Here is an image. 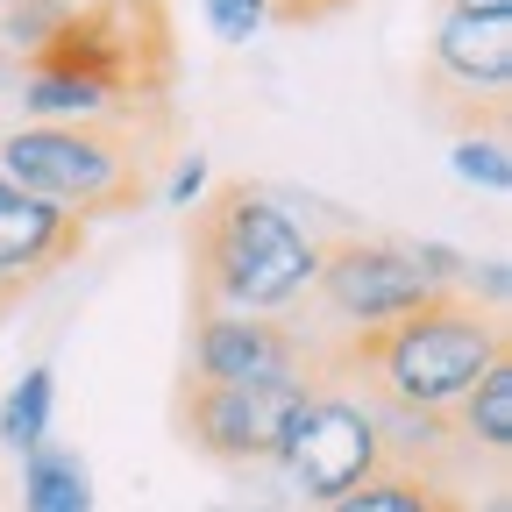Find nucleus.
<instances>
[{"instance_id": "f257e3e1", "label": "nucleus", "mask_w": 512, "mask_h": 512, "mask_svg": "<svg viewBox=\"0 0 512 512\" xmlns=\"http://www.w3.org/2000/svg\"><path fill=\"white\" fill-rule=\"evenodd\" d=\"M320 278V242L292 207H278L271 192L221 185L214 200H200L192 221V292L200 313H292Z\"/></svg>"}, {"instance_id": "f03ea898", "label": "nucleus", "mask_w": 512, "mask_h": 512, "mask_svg": "<svg viewBox=\"0 0 512 512\" xmlns=\"http://www.w3.org/2000/svg\"><path fill=\"white\" fill-rule=\"evenodd\" d=\"M498 356H512L505 320L456 299V292L342 342V370H363L377 399H399V406H420V413H456V399Z\"/></svg>"}, {"instance_id": "7ed1b4c3", "label": "nucleus", "mask_w": 512, "mask_h": 512, "mask_svg": "<svg viewBox=\"0 0 512 512\" xmlns=\"http://www.w3.org/2000/svg\"><path fill=\"white\" fill-rule=\"evenodd\" d=\"M0 178L64 214H121L143 200V143L128 128H43L22 121L0 136Z\"/></svg>"}, {"instance_id": "20e7f679", "label": "nucleus", "mask_w": 512, "mask_h": 512, "mask_svg": "<svg viewBox=\"0 0 512 512\" xmlns=\"http://www.w3.org/2000/svg\"><path fill=\"white\" fill-rule=\"evenodd\" d=\"M306 399H313V370L285 363L249 384H185L178 420H185V441L207 448L214 463H278V441Z\"/></svg>"}, {"instance_id": "39448f33", "label": "nucleus", "mask_w": 512, "mask_h": 512, "mask_svg": "<svg viewBox=\"0 0 512 512\" xmlns=\"http://www.w3.org/2000/svg\"><path fill=\"white\" fill-rule=\"evenodd\" d=\"M278 470L285 484L320 512V505H335L342 491H356L363 477L384 470V448H377V420H370V399L356 392H320L313 384V399L292 413L285 441H278Z\"/></svg>"}, {"instance_id": "423d86ee", "label": "nucleus", "mask_w": 512, "mask_h": 512, "mask_svg": "<svg viewBox=\"0 0 512 512\" xmlns=\"http://www.w3.org/2000/svg\"><path fill=\"white\" fill-rule=\"evenodd\" d=\"M320 313L349 335H370L399 313H420L427 299H441L406 242H377V235H342V242H320V278H313Z\"/></svg>"}, {"instance_id": "0eeeda50", "label": "nucleus", "mask_w": 512, "mask_h": 512, "mask_svg": "<svg viewBox=\"0 0 512 512\" xmlns=\"http://www.w3.org/2000/svg\"><path fill=\"white\" fill-rule=\"evenodd\" d=\"M285 363H306V342L271 313H221L207 306L192 328V384H249Z\"/></svg>"}, {"instance_id": "6e6552de", "label": "nucleus", "mask_w": 512, "mask_h": 512, "mask_svg": "<svg viewBox=\"0 0 512 512\" xmlns=\"http://www.w3.org/2000/svg\"><path fill=\"white\" fill-rule=\"evenodd\" d=\"M86 242V221L64 214L50 200H36V192H0V306H8L15 292L43 285L64 256H79Z\"/></svg>"}, {"instance_id": "1a4fd4ad", "label": "nucleus", "mask_w": 512, "mask_h": 512, "mask_svg": "<svg viewBox=\"0 0 512 512\" xmlns=\"http://www.w3.org/2000/svg\"><path fill=\"white\" fill-rule=\"evenodd\" d=\"M434 79L498 107L505 86H512V15L448 8L441 29H434Z\"/></svg>"}, {"instance_id": "9d476101", "label": "nucleus", "mask_w": 512, "mask_h": 512, "mask_svg": "<svg viewBox=\"0 0 512 512\" xmlns=\"http://www.w3.org/2000/svg\"><path fill=\"white\" fill-rule=\"evenodd\" d=\"M22 512H93V470L79 448L43 441L22 456Z\"/></svg>"}, {"instance_id": "9b49d317", "label": "nucleus", "mask_w": 512, "mask_h": 512, "mask_svg": "<svg viewBox=\"0 0 512 512\" xmlns=\"http://www.w3.org/2000/svg\"><path fill=\"white\" fill-rule=\"evenodd\" d=\"M370 399V420H377V448H384V470H427L441 448H448V413H420V406H399V399Z\"/></svg>"}, {"instance_id": "f8f14e48", "label": "nucleus", "mask_w": 512, "mask_h": 512, "mask_svg": "<svg viewBox=\"0 0 512 512\" xmlns=\"http://www.w3.org/2000/svg\"><path fill=\"white\" fill-rule=\"evenodd\" d=\"M50 420H57V370L29 363L8 392H0V448H8V456H29V448L50 441Z\"/></svg>"}, {"instance_id": "ddd939ff", "label": "nucleus", "mask_w": 512, "mask_h": 512, "mask_svg": "<svg viewBox=\"0 0 512 512\" xmlns=\"http://www.w3.org/2000/svg\"><path fill=\"white\" fill-rule=\"evenodd\" d=\"M320 512H463V498L441 491L427 470H377V477H363L356 491H342Z\"/></svg>"}, {"instance_id": "4468645a", "label": "nucleus", "mask_w": 512, "mask_h": 512, "mask_svg": "<svg viewBox=\"0 0 512 512\" xmlns=\"http://www.w3.org/2000/svg\"><path fill=\"white\" fill-rule=\"evenodd\" d=\"M448 420H456L463 441L505 456V448H512V356H498V363L470 384V392L456 399V413H448Z\"/></svg>"}, {"instance_id": "2eb2a0df", "label": "nucleus", "mask_w": 512, "mask_h": 512, "mask_svg": "<svg viewBox=\"0 0 512 512\" xmlns=\"http://www.w3.org/2000/svg\"><path fill=\"white\" fill-rule=\"evenodd\" d=\"M72 15H79V0H15V8H0V57H15V64L43 57L72 29Z\"/></svg>"}, {"instance_id": "dca6fc26", "label": "nucleus", "mask_w": 512, "mask_h": 512, "mask_svg": "<svg viewBox=\"0 0 512 512\" xmlns=\"http://www.w3.org/2000/svg\"><path fill=\"white\" fill-rule=\"evenodd\" d=\"M448 171L477 192H512V150H505V128H463L456 150H448Z\"/></svg>"}, {"instance_id": "f3484780", "label": "nucleus", "mask_w": 512, "mask_h": 512, "mask_svg": "<svg viewBox=\"0 0 512 512\" xmlns=\"http://www.w3.org/2000/svg\"><path fill=\"white\" fill-rule=\"evenodd\" d=\"M200 15L221 43H256L278 15H271V0H200Z\"/></svg>"}, {"instance_id": "a211bd4d", "label": "nucleus", "mask_w": 512, "mask_h": 512, "mask_svg": "<svg viewBox=\"0 0 512 512\" xmlns=\"http://www.w3.org/2000/svg\"><path fill=\"white\" fill-rule=\"evenodd\" d=\"M456 299H470V306H484V313H505V299H512V264H505V256H463Z\"/></svg>"}, {"instance_id": "6ab92c4d", "label": "nucleus", "mask_w": 512, "mask_h": 512, "mask_svg": "<svg viewBox=\"0 0 512 512\" xmlns=\"http://www.w3.org/2000/svg\"><path fill=\"white\" fill-rule=\"evenodd\" d=\"M207 185H214L207 157H200V150H185V157L171 164V178H164V207H185V214H192V207L207 200Z\"/></svg>"}, {"instance_id": "aec40b11", "label": "nucleus", "mask_w": 512, "mask_h": 512, "mask_svg": "<svg viewBox=\"0 0 512 512\" xmlns=\"http://www.w3.org/2000/svg\"><path fill=\"white\" fill-rule=\"evenodd\" d=\"M406 249H413L420 278H427V285H434L441 299L456 292V278H463V249H456V242H434V235H427V242H406Z\"/></svg>"}, {"instance_id": "412c9836", "label": "nucleus", "mask_w": 512, "mask_h": 512, "mask_svg": "<svg viewBox=\"0 0 512 512\" xmlns=\"http://www.w3.org/2000/svg\"><path fill=\"white\" fill-rule=\"evenodd\" d=\"M328 8H342V0H271V15H285V22H299V15H328Z\"/></svg>"}, {"instance_id": "4be33fe9", "label": "nucleus", "mask_w": 512, "mask_h": 512, "mask_svg": "<svg viewBox=\"0 0 512 512\" xmlns=\"http://www.w3.org/2000/svg\"><path fill=\"white\" fill-rule=\"evenodd\" d=\"M448 8H477V15H512V0H448Z\"/></svg>"}, {"instance_id": "5701e85b", "label": "nucleus", "mask_w": 512, "mask_h": 512, "mask_svg": "<svg viewBox=\"0 0 512 512\" xmlns=\"http://www.w3.org/2000/svg\"><path fill=\"white\" fill-rule=\"evenodd\" d=\"M463 512H512V498H505V491H491L484 505H463Z\"/></svg>"}, {"instance_id": "b1692460", "label": "nucleus", "mask_w": 512, "mask_h": 512, "mask_svg": "<svg viewBox=\"0 0 512 512\" xmlns=\"http://www.w3.org/2000/svg\"><path fill=\"white\" fill-rule=\"evenodd\" d=\"M214 512H285V505H214Z\"/></svg>"}, {"instance_id": "393cba45", "label": "nucleus", "mask_w": 512, "mask_h": 512, "mask_svg": "<svg viewBox=\"0 0 512 512\" xmlns=\"http://www.w3.org/2000/svg\"><path fill=\"white\" fill-rule=\"evenodd\" d=\"M0 8H15V0H0Z\"/></svg>"}, {"instance_id": "a878e982", "label": "nucleus", "mask_w": 512, "mask_h": 512, "mask_svg": "<svg viewBox=\"0 0 512 512\" xmlns=\"http://www.w3.org/2000/svg\"><path fill=\"white\" fill-rule=\"evenodd\" d=\"M0 192H8V178H0Z\"/></svg>"}]
</instances>
